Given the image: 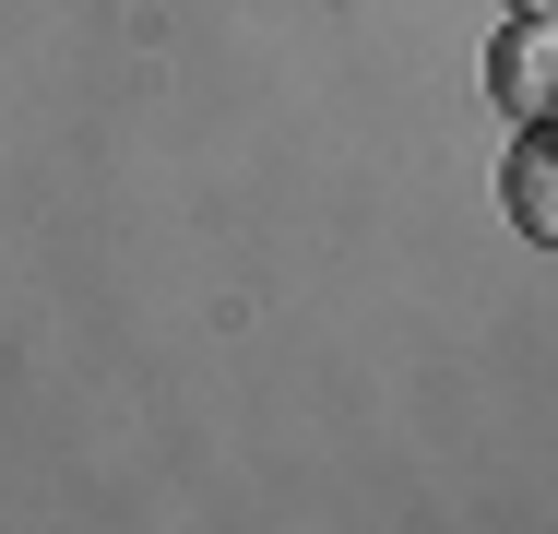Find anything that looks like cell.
I'll return each instance as SVG.
<instances>
[{
    "instance_id": "obj_1",
    "label": "cell",
    "mask_w": 558,
    "mask_h": 534,
    "mask_svg": "<svg viewBox=\"0 0 558 534\" xmlns=\"http://www.w3.org/2000/svg\"><path fill=\"white\" fill-rule=\"evenodd\" d=\"M487 96L511 119H558V12H511L487 48Z\"/></svg>"
},
{
    "instance_id": "obj_2",
    "label": "cell",
    "mask_w": 558,
    "mask_h": 534,
    "mask_svg": "<svg viewBox=\"0 0 558 534\" xmlns=\"http://www.w3.org/2000/svg\"><path fill=\"white\" fill-rule=\"evenodd\" d=\"M499 214H511L535 250H558V119H535V131L499 155Z\"/></svg>"
}]
</instances>
